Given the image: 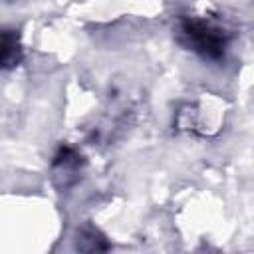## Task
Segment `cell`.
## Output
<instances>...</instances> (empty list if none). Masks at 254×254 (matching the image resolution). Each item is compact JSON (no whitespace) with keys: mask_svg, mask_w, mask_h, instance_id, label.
Here are the masks:
<instances>
[{"mask_svg":"<svg viewBox=\"0 0 254 254\" xmlns=\"http://www.w3.org/2000/svg\"><path fill=\"white\" fill-rule=\"evenodd\" d=\"M179 42L204 60H222L230 34L224 26L202 18H183L179 24Z\"/></svg>","mask_w":254,"mask_h":254,"instance_id":"cell-1","label":"cell"},{"mask_svg":"<svg viewBox=\"0 0 254 254\" xmlns=\"http://www.w3.org/2000/svg\"><path fill=\"white\" fill-rule=\"evenodd\" d=\"M24 58L20 34L16 30H0V69H14Z\"/></svg>","mask_w":254,"mask_h":254,"instance_id":"cell-2","label":"cell"},{"mask_svg":"<svg viewBox=\"0 0 254 254\" xmlns=\"http://www.w3.org/2000/svg\"><path fill=\"white\" fill-rule=\"evenodd\" d=\"M79 167H81V157L77 155V151L71 147H60V151L54 159V169H56L58 177H64V187L69 185L67 177L75 179Z\"/></svg>","mask_w":254,"mask_h":254,"instance_id":"cell-3","label":"cell"},{"mask_svg":"<svg viewBox=\"0 0 254 254\" xmlns=\"http://www.w3.org/2000/svg\"><path fill=\"white\" fill-rule=\"evenodd\" d=\"M85 244L83 250L87 252H93V250H109V242L95 230V228H83L79 232V238H77V248Z\"/></svg>","mask_w":254,"mask_h":254,"instance_id":"cell-4","label":"cell"}]
</instances>
